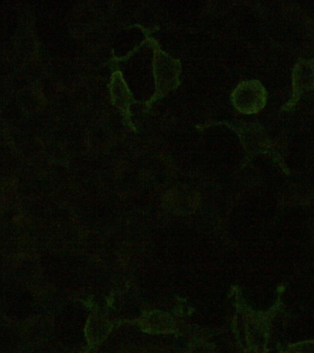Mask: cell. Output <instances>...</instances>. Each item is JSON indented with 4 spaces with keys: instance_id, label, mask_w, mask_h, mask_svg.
Here are the masks:
<instances>
[{
    "instance_id": "6da1fadb",
    "label": "cell",
    "mask_w": 314,
    "mask_h": 353,
    "mask_svg": "<svg viewBox=\"0 0 314 353\" xmlns=\"http://www.w3.org/2000/svg\"><path fill=\"white\" fill-rule=\"evenodd\" d=\"M236 92L244 95H237L239 101H237L236 104H238L237 108H239L241 112H258L266 102V91L258 82L244 83L237 88Z\"/></svg>"
}]
</instances>
